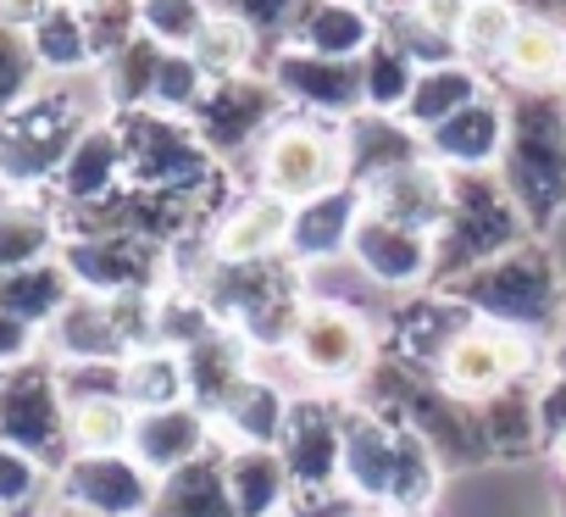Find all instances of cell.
<instances>
[{
    "instance_id": "4dcf8cb0",
    "label": "cell",
    "mask_w": 566,
    "mask_h": 517,
    "mask_svg": "<svg viewBox=\"0 0 566 517\" xmlns=\"http://www.w3.org/2000/svg\"><path fill=\"white\" fill-rule=\"evenodd\" d=\"M78 296L73 273L62 268V256H51V262H34V268H12L0 273V307H7L12 318H23L29 329H51L62 318V307Z\"/></svg>"
},
{
    "instance_id": "7dc6e473",
    "label": "cell",
    "mask_w": 566,
    "mask_h": 517,
    "mask_svg": "<svg viewBox=\"0 0 566 517\" xmlns=\"http://www.w3.org/2000/svg\"><path fill=\"white\" fill-rule=\"evenodd\" d=\"M538 440L544 445L566 440V368L560 362L538 379Z\"/></svg>"
},
{
    "instance_id": "6f0895ef",
    "label": "cell",
    "mask_w": 566,
    "mask_h": 517,
    "mask_svg": "<svg viewBox=\"0 0 566 517\" xmlns=\"http://www.w3.org/2000/svg\"><path fill=\"white\" fill-rule=\"evenodd\" d=\"M555 362H560V368H566V345H560V351H555Z\"/></svg>"
},
{
    "instance_id": "9f6ffc18",
    "label": "cell",
    "mask_w": 566,
    "mask_h": 517,
    "mask_svg": "<svg viewBox=\"0 0 566 517\" xmlns=\"http://www.w3.org/2000/svg\"><path fill=\"white\" fill-rule=\"evenodd\" d=\"M51 517H84V511H67V506H56V511H51Z\"/></svg>"
},
{
    "instance_id": "3957f363",
    "label": "cell",
    "mask_w": 566,
    "mask_h": 517,
    "mask_svg": "<svg viewBox=\"0 0 566 517\" xmlns=\"http://www.w3.org/2000/svg\"><path fill=\"white\" fill-rule=\"evenodd\" d=\"M533 228L516 211V200L505 195L500 173H450V211L433 234V290L467 279L472 268L505 256L511 245H522Z\"/></svg>"
},
{
    "instance_id": "2e32d148",
    "label": "cell",
    "mask_w": 566,
    "mask_h": 517,
    "mask_svg": "<svg viewBox=\"0 0 566 517\" xmlns=\"http://www.w3.org/2000/svg\"><path fill=\"white\" fill-rule=\"evenodd\" d=\"M400 417L384 406H350L345 401V467L339 484L361 500V506H384L389 500V478H395V456H400Z\"/></svg>"
},
{
    "instance_id": "f546056e",
    "label": "cell",
    "mask_w": 566,
    "mask_h": 517,
    "mask_svg": "<svg viewBox=\"0 0 566 517\" xmlns=\"http://www.w3.org/2000/svg\"><path fill=\"white\" fill-rule=\"evenodd\" d=\"M150 517H239L233 511V495H228V473H222V445L206 451L200 462L167 473L156 484Z\"/></svg>"
},
{
    "instance_id": "d590c367",
    "label": "cell",
    "mask_w": 566,
    "mask_h": 517,
    "mask_svg": "<svg viewBox=\"0 0 566 517\" xmlns=\"http://www.w3.org/2000/svg\"><path fill=\"white\" fill-rule=\"evenodd\" d=\"M417 73H422L417 56H406L389 34H378L373 51L361 56V101H367V112L400 117L406 101H411V90H417Z\"/></svg>"
},
{
    "instance_id": "7a4b0ae2",
    "label": "cell",
    "mask_w": 566,
    "mask_h": 517,
    "mask_svg": "<svg viewBox=\"0 0 566 517\" xmlns=\"http://www.w3.org/2000/svg\"><path fill=\"white\" fill-rule=\"evenodd\" d=\"M450 301H461L472 318L483 323H500V329H516L538 345H549L566 323V273L555 262V250L527 234L522 245H511L494 262L472 268L467 279L444 285Z\"/></svg>"
},
{
    "instance_id": "f6af8a7d",
    "label": "cell",
    "mask_w": 566,
    "mask_h": 517,
    "mask_svg": "<svg viewBox=\"0 0 566 517\" xmlns=\"http://www.w3.org/2000/svg\"><path fill=\"white\" fill-rule=\"evenodd\" d=\"M90 45H95V68L106 56H117L128 40H139V0H101V7L84 12Z\"/></svg>"
},
{
    "instance_id": "8992f818",
    "label": "cell",
    "mask_w": 566,
    "mask_h": 517,
    "mask_svg": "<svg viewBox=\"0 0 566 517\" xmlns=\"http://www.w3.org/2000/svg\"><path fill=\"white\" fill-rule=\"evenodd\" d=\"M283 351H290L301 384L328 395V390H350V384L373 379L384 345H378V334H373V323L361 312L328 307V301H306L301 323H295V334H290Z\"/></svg>"
},
{
    "instance_id": "ffe728a7",
    "label": "cell",
    "mask_w": 566,
    "mask_h": 517,
    "mask_svg": "<svg viewBox=\"0 0 566 517\" xmlns=\"http://www.w3.org/2000/svg\"><path fill=\"white\" fill-rule=\"evenodd\" d=\"M378 34H384V12L367 7V0H306L283 45H301V51H312V56L361 62Z\"/></svg>"
},
{
    "instance_id": "7402d4cb",
    "label": "cell",
    "mask_w": 566,
    "mask_h": 517,
    "mask_svg": "<svg viewBox=\"0 0 566 517\" xmlns=\"http://www.w3.org/2000/svg\"><path fill=\"white\" fill-rule=\"evenodd\" d=\"M361 195H367V211L395 217V223H406V228H417V234H439V223H444V211H450V167H439L433 156H422V162H411V167L384 173V178L367 184Z\"/></svg>"
},
{
    "instance_id": "8d00e7d4",
    "label": "cell",
    "mask_w": 566,
    "mask_h": 517,
    "mask_svg": "<svg viewBox=\"0 0 566 517\" xmlns=\"http://www.w3.org/2000/svg\"><path fill=\"white\" fill-rule=\"evenodd\" d=\"M161 56H167V51H161L150 34H139V40H128L117 56L101 62V90H106V101H112V117H117V112H134V106H150Z\"/></svg>"
},
{
    "instance_id": "c3c4849f",
    "label": "cell",
    "mask_w": 566,
    "mask_h": 517,
    "mask_svg": "<svg viewBox=\"0 0 566 517\" xmlns=\"http://www.w3.org/2000/svg\"><path fill=\"white\" fill-rule=\"evenodd\" d=\"M45 351V334L40 329H29L23 318H12L7 307H0V368H23V362H34Z\"/></svg>"
},
{
    "instance_id": "11a10c76",
    "label": "cell",
    "mask_w": 566,
    "mask_h": 517,
    "mask_svg": "<svg viewBox=\"0 0 566 517\" xmlns=\"http://www.w3.org/2000/svg\"><path fill=\"white\" fill-rule=\"evenodd\" d=\"M367 7H378V12H389V7H400V0H367Z\"/></svg>"
},
{
    "instance_id": "cb8c5ba5",
    "label": "cell",
    "mask_w": 566,
    "mask_h": 517,
    "mask_svg": "<svg viewBox=\"0 0 566 517\" xmlns=\"http://www.w3.org/2000/svg\"><path fill=\"white\" fill-rule=\"evenodd\" d=\"M222 473L239 517H283L295 500V478L277 445H222Z\"/></svg>"
},
{
    "instance_id": "7bdbcfd3",
    "label": "cell",
    "mask_w": 566,
    "mask_h": 517,
    "mask_svg": "<svg viewBox=\"0 0 566 517\" xmlns=\"http://www.w3.org/2000/svg\"><path fill=\"white\" fill-rule=\"evenodd\" d=\"M206 7H211L217 18L244 23V29L266 45V56H272L283 40H290V29H295V18H301L306 0H206Z\"/></svg>"
},
{
    "instance_id": "e0dca14e",
    "label": "cell",
    "mask_w": 566,
    "mask_h": 517,
    "mask_svg": "<svg viewBox=\"0 0 566 517\" xmlns=\"http://www.w3.org/2000/svg\"><path fill=\"white\" fill-rule=\"evenodd\" d=\"M117 189H128V156H123L117 123L101 117V123H90V128L73 139V151H67V162L56 167V178H51L45 195H51L56 206H101V200H112Z\"/></svg>"
},
{
    "instance_id": "680465c9",
    "label": "cell",
    "mask_w": 566,
    "mask_h": 517,
    "mask_svg": "<svg viewBox=\"0 0 566 517\" xmlns=\"http://www.w3.org/2000/svg\"><path fill=\"white\" fill-rule=\"evenodd\" d=\"M0 384H7V368H0Z\"/></svg>"
},
{
    "instance_id": "d6a6232c",
    "label": "cell",
    "mask_w": 566,
    "mask_h": 517,
    "mask_svg": "<svg viewBox=\"0 0 566 517\" xmlns=\"http://www.w3.org/2000/svg\"><path fill=\"white\" fill-rule=\"evenodd\" d=\"M123 401L134 412H161L189 401V373H184V351L167 345H145L134 356H123Z\"/></svg>"
},
{
    "instance_id": "f5cc1de1",
    "label": "cell",
    "mask_w": 566,
    "mask_h": 517,
    "mask_svg": "<svg viewBox=\"0 0 566 517\" xmlns=\"http://www.w3.org/2000/svg\"><path fill=\"white\" fill-rule=\"evenodd\" d=\"M356 517H395V511H389V506H361Z\"/></svg>"
},
{
    "instance_id": "e575fe53",
    "label": "cell",
    "mask_w": 566,
    "mask_h": 517,
    "mask_svg": "<svg viewBox=\"0 0 566 517\" xmlns=\"http://www.w3.org/2000/svg\"><path fill=\"white\" fill-rule=\"evenodd\" d=\"M189 56L200 62V73H206L211 84L239 79V73H266V45H261L244 23L217 18V12H211V23H206V34L195 40V51H189Z\"/></svg>"
},
{
    "instance_id": "484cf974",
    "label": "cell",
    "mask_w": 566,
    "mask_h": 517,
    "mask_svg": "<svg viewBox=\"0 0 566 517\" xmlns=\"http://www.w3.org/2000/svg\"><path fill=\"white\" fill-rule=\"evenodd\" d=\"M494 73L511 90H566V23L522 12V23H516Z\"/></svg>"
},
{
    "instance_id": "ba28073f",
    "label": "cell",
    "mask_w": 566,
    "mask_h": 517,
    "mask_svg": "<svg viewBox=\"0 0 566 517\" xmlns=\"http://www.w3.org/2000/svg\"><path fill=\"white\" fill-rule=\"evenodd\" d=\"M62 268L84 296H161L172 285V250L139 234H67Z\"/></svg>"
},
{
    "instance_id": "5b68a950",
    "label": "cell",
    "mask_w": 566,
    "mask_h": 517,
    "mask_svg": "<svg viewBox=\"0 0 566 517\" xmlns=\"http://www.w3.org/2000/svg\"><path fill=\"white\" fill-rule=\"evenodd\" d=\"M123 134V156H128V184L134 189H161V195H206L217 184H228V167L206 151V139L195 134L189 117L156 112V106H134L112 117Z\"/></svg>"
},
{
    "instance_id": "ee69618b",
    "label": "cell",
    "mask_w": 566,
    "mask_h": 517,
    "mask_svg": "<svg viewBox=\"0 0 566 517\" xmlns=\"http://www.w3.org/2000/svg\"><path fill=\"white\" fill-rule=\"evenodd\" d=\"M45 489H56V478H51L34 456H23V451H12V445H0V517L34 511V506L45 500Z\"/></svg>"
},
{
    "instance_id": "5bb4252c",
    "label": "cell",
    "mask_w": 566,
    "mask_h": 517,
    "mask_svg": "<svg viewBox=\"0 0 566 517\" xmlns=\"http://www.w3.org/2000/svg\"><path fill=\"white\" fill-rule=\"evenodd\" d=\"M350 262L389 296H417L433 285V234H417L395 217L367 211L350 234Z\"/></svg>"
},
{
    "instance_id": "d6986e66",
    "label": "cell",
    "mask_w": 566,
    "mask_h": 517,
    "mask_svg": "<svg viewBox=\"0 0 566 517\" xmlns=\"http://www.w3.org/2000/svg\"><path fill=\"white\" fill-rule=\"evenodd\" d=\"M283 245H290V206L261 189H239V200L206 234L211 262H272Z\"/></svg>"
},
{
    "instance_id": "83f0119b",
    "label": "cell",
    "mask_w": 566,
    "mask_h": 517,
    "mask_svg": "<svg viewBox=\"0 0 566 517\" xmlns=\"http://www.w3.org/2000/svg\"><path fill=\"white\" fill-rule=\"evenodd\" d=\"M184 373H189V401L217 417L222 401L250 379V345H244L233 329L217 323L206 340H195V345L184 351Z\"/></svg>"
},
{
    "instance_id": "ac0fdd59",
    "label": "cell",
    "mask_w": 566,
    "mask_h": 517,
    "mask_svg": "<svg viewBox=\"0 0 566 517\" xmlns=\"http://www.w3.org/2000/svg\"><path fill=\"white\" fill-rule=\"evenodd\" d=\"M128 451L156 473H178L189 462H200L206 451H217V417L200 412L195 401H178V406H161V412H134V440Z\"/></svg>"
},
{
    "instance_id": "44dd1931",
    "label": "cell",
    "mask_w": 566,
    "mask_h": 517,
    "mask_svg": "<svg viewBox=\"0 0 566 517\" xmlns=\"http://www.w3.org/2000/svg\"><path fill=\"white\" fill-rule=\"evenodd\" d=\"M422 139H428V156L439 167H450V173H489L500 162V151H505V95L500 90L478 95L467 112H455L450 123H439Z\"/></svg>"
},
{
    "instance_id": "836d02e7",
    "label": "cell",
    "mask_w": 566,
    "mask_h": 517,
    "mask_svg": "<svg viewBox=\"0 0 566 517\" xmlns=\"http://www.w3.org/2000/svg\"><path fill=\"white\" fill-rule=\"evenodd\" d=\"M29 45H34V56H40L45 79L95 73V45H90L84 12H78V7H67V0H62V7H56L40 29H29Z\"/></svg>"
},
{
    "instance_id": "603a6c76",
    "label": "cell",
    "mask_w": 566,
    "mask_h": 517,
    "mask_svg": "<svg viewBox=\"0 0 566 517\" xmlns=\"http://www.w3.org/2000/svg\"><path fill=\"white\" fill-rule=\"evenodd\" d=\"M428 156V139L406 123V117H389V112H356L345 123V167H350V184L367 189L378 184L384 173L395 167H411Z\"/></svg>"
},
{
    "instance_id": "4316f807",
    "label": "cell",
    "mask_w": 566,
    "mask_h": 517,
    "mask_svg": "<svg viewBox=\"0 0 566 517\" xmlns=\"http://www.w3.org/2000/svg\"><path fill=\"white\" fill-rule=\"evenodd\" d=\"M290 412H295V395L250 368V379L222 401L217 428H222L228 445H277V440H283V423H290Z\"/></svg>"
},
{
    "instance_id": "f35d334b",
    "label": "cell",
    "mask_w": 566,
    "mask_h": 517,
    "mask_svg": "<svg viewBox=\"0 0 566 517\" xmlns=\"http://www.w3.org/2000/svg\"><path fill=\"white\" fill-rule=\"evenodd\" d=\"M128 440H134V406H128L123 395L67 406V445H73V456L128 451Z\"/></svg>"
},
{
    "instance_id": "bcb514c9",
    "label": "cell",
    "mask_w": 566,
    "mask_h": 517,
    "mask_svg": "<svg viewBox=\"0 0 566 517\" xmlns=\"http://www.w3.org/2000/svg\"><path fill=\"white\" fill-rule=\"evenodd\" d=\"M56 384H62L67 406L112 401V395H123V362H56Z\"/></svg>"
},
{
    "instance_id": "ab89813d",
    "label": "cell",
    "mask_w": 566,
    "mask_h": 517,
    "mask_svg": "<svg viewBox=\"0 0 566 517\" xmlns=\"http://www.w3.org/2000/svg\"><path fill=\"white\" fill-rule=\"evenodd\" d=\"M206 23H211L206 0H139V34H150L161 51H195Z\"/></svg>"
},
{
    "instance_id": "681fc988",
    "label": "cell",
    "mask_w": 566,
    "mask_h": 517,
    "mask_svg": "<svg viewBox=\"0 0 566 517\" xmlns=\"http://www.w3.org/2000/svg\"><path fill=\"white\" fill-rule=\"evenodd\" d=\"M356 511L361 500L350 489H312V495H295L283 517H356Z\"/></svg>"
},
{
    "instance_id": "f907efd6",
    "label": "cell",
    "mask_w": 566,
    "mask_h": 517,
    "mask_svg": "<svg viewBox=\"0 0 566 517\" xmlns=\"http://www.w3.org/2000/svg\"><path fill=\"white\" fill-rule=\"evenodd\" d=\"M62 7V0H0V23H7V29H40L51 12Z\"/></svg>"
},
{
    "instance_id": "277c9868",
    "label": "cell",
    "mask_w": 566,
    "mask_h": 517,
    "mask_svg": "<svg viewBox=\"0 0 566 517\" xmlns=\"http://www.w3.org/2000/svg\"><path fill=\"white\" fill-rule=\"evenodd\" d=\"M339 184H350L345 123H328L312 112H283L250 156V189H261L283 206H301V200L339 189Z\"/></svg>"
},
{
    "instance_id": "9c48e42d",
    "label": "cell",
    "mask_w": 566,
    "mask_h": 517,
    "mask_svg": "<svg viewBox=\"0 0 566 517\" xmlns=\"http://www.w3.org/2000/svg\"><path fill=\"white\" fill-rule=\"evenodd\" d=\"M533 368H538V340L500 329V323H483V318H467V329L433 362V379L455 401H489V395L533 379Z\"/></svg>"
},
{
    "instance_id": "52a82bcc",
    "label": "cell",
    "mask_w": 566,
    "mask_h": 517,
    "mask_svg": "<svg viewBox=\"0 0 566 517\" xmlns=\"http://www.w3.org/2000/svg\"><path fill=\"white\" fill-rule=\"evenodd\" d=\"M0 445L34 456L51 478L73 456V445H67V395L56 384L51 356H34V362L12 368L7 384H0Z\"/></svg>"
},
{
    "instance_id": "91938a15",
    "label": "cell",
    "mask_w": 566,
    "mask_h": 517,
    "mask_svg": "<svg viewBox=\"0 0 566 517\" xmlns=\"http://www.w3.org/2000/svg\"><path fill=\"white\" fill-rule=\"evenodd\" d=\"M0 195H7V189H0Z\"/></svg>"
},
{
    "instance_id": "6da1fadb",
    "label": "cell",
    "mask_w": 566,
    "mask_h": 517,
    "mask_svg": "<svg viewBox=\"0 0 566 517\" xmlns=\"http://www.w3.org/2000/svg\"><path fill=\"white\" fill-rule=\"evenodd\" d=\"M494 173L538 239L566 217V90L505 95V151Z\"/></svg>"
},
{
    "instance_id": "b9f144b4",
    "label": "cell",
    "mask_w": 566,
    "mask_h": 517,
    "mask_svg": "<svg viewBox=\"0 0 566 517\" xmlns=\"http://www.w3.org/2000/svg\"><path fill=\"white\" fill-rule=\"evenodd\" d=\"M211 79L200 73V62L189 51H167L161 68H156V90H150V106L156 112H172V117H195L200 101H206Z\"/></svg>"
},
{
    "instance_id": "7c38bea8",
    "label": "cell",
    "mask_w": 566,
    "mask_h": 517,
    "mask_svg": "<svg viewBox=\"0 0 566 517\" xmlns=\"http://www.w3.org/2000/svg\"><path fill=\"white\" fill-rule=\"evenodd\" d=\"M277 456H283V467H290V478H295V495L345 489L339 484V467H345V401H334L323 390L295 395V412H290V423H283Z\"/></svg>"
},
{
    "instance_id": "9a60e30c",
    "label": "cell",
    "mask_w": 566,
    "mask_h": 517,
    "mask_svg": "<svg viewBox=\"0 0 566 517\" xmlns=\"http://www.w3.org/2000/svg\"><path fill=\"white\" fill-rule=\"evenodd\" d=\"M361 217H367V195L356 184L323 189V195L290 206V245H283V256H290L301 273L328 268L339 256H350V234H356Z\"/></svg>"
},
{
    "instance_id": "74e56055",
    "label": "cell",
    "mask_w": 566,
    "mask_h": 517,
    "mask_svg": "<svg viewBox=\"0 0 566 517\" xmlns=\"http://www.w3.org/2000/svg\"><path fill=\"white\" fill-rule=\"evenodd\" d=\"M516 23H522V7H516V0H472L467 18H461V29H455L461 62H472V68H483V73L500 68V56H505Z\"/></svg>"
},
{
    "instance_id": "d4e9b609",
    "label": "cell",
    "mask_w": 566,
    "mask_h": 517,
    "mask_svg": "<svg viewBox=\"0 0 566 517\" xmlns=\"http://www.w3.org/2000/svg\"><path fill=\"white\" fill-rule=\"evenodd\" d=\"M62 211L51 195H0V273L62 256Z\"/></svg>"
},
{
    "instance_id": "4fadbf2b",
    "label": "cell",
    "mask_w": 566,
    "mask_h": 517,
    "mask_svg": "<svg viewBox=\"0 0 566 517\" xmlns=\"http://www.w3.org/2000/svg\"><path fill=\"white\" fill-rule=\"evenodd\" d=\"M266 79L277 84L290 112H312L328 123H350L356 112H367L361 101V62H339V56H312L301 45H277L266 56Z\"/></svg>"
},
{
    "instance_id": "8fae6325",
    "label": "cell",
    "mask_w": 566,
    "mask_h": 517,
    "mask_svg": "<svg viewBox=\"0 0 566 517\" xmlns=\"http://www.w3.org/2000/svg\"><path fill=\"white\" fill-rule=\"evenodd\" d=\"M156 473L134 451H101V456H67L56 473V506L84 517H150Z\"/></svg>"
},
{
    "instance_id": "816d5d0a",
    "label": "cell",
    "mask_w": 566,
    "mask_h": 517,
    "mask_svg": "<svg viewBox=\"0 0 566 517\" xmlns=\"http://www.w3.org/2000/svg\"><path fill=\"white\" fill-rule=\"evenodd\" d=\"M549 456H555V467H560V478H566V440H560V445H549Z\"/></svg>"
},
{
    "instance_id": "30bf717a",
    "label": "cell",
    "mask_w": 566,
    "mask_h": 517,
    "mask_svg": "<svg viewBox=\"0 0 566 517\" xmlns=\"http://www.w3.org/2000/svg\"><path fill=\"white\" fill-rule=\"evenodd\" d=\"M283 112H290V106H283V95H277V84L266 73H239V79L211 84L189 123H195V134L206 139V151L222 167H239V162L250 167L255 145L272 134V123Z\"/></svg>"
},
{
    "instance_id": "1f68e13d",
    "label": "cell",
    "mask_w": 566,
    "mask_h": 517,
    "mask_svg": "<svg viewBox=\"0 0 566 517\" xmlns=\"http://www.w3.org/2000/svg\"><path fill=\"white\" fill-rule=\"evenodd\" d=\"M478 417H483V440L494 456L516 462V456H533L544 440H538V379H522L489 401H472Z\"/></svg>"
},
{
    "instance_id": "db71d44e",
    "label": "cell",
    "mask_w": 566,
    "mask_h": 517,
    "mask_svg": "<svg viewBox=\"0 0 566 517\" xmlns=\"http://www.w3.org/2000/svg\"><path fill=\"white\" fill-rule=\"evenodd\" d=\"M67 7H78V12H90V7H101V0H67Z\"/></svg>"
},
{
    "instance_id": "f1b7e54d",
    "label": "cell",
    "mask_w": 566,
    "mask_h": 517,
    "mask_svg": "<svg viewBox=\"0 0 566 517\" xmlns=\"http://www.w3.org/2000/svg\"><path fill=\"white\" fill-rule=\"evenodd\" d=\"M494 84L483 79V68H472V62H439V68H422L417 73V90H411V101H406V123L417 128V134H433L439 123H450L455 112H467L478 95H489Z\"/></svg>"
},
{
    "instance_id": "60d3db41",
    "label": "cell",
    "mask_w": 566,
    "mask_h": 517,
    "mask_svg": "<svg viewBox=\"0 0 566 517\" xmlns=\"http://www.w3.org/2000/svg\"><path fill=\"white\" fill-rule=\"evenodd\" d=\"M40 84H45V68H40L29 34L0 23V123H7V117H12Z\"/></svg>"
}]
</instances>
